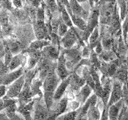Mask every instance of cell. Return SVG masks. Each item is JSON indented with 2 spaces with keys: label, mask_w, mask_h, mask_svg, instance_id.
Segmentation results:
<instances>
[{
  "label": "cell",
  "mask_w": 128,
  "mask_h": 120,
  "mask_svg": "<svg viewBox=\"0 0 128 120\" xmlns=\"http://www.w3.org/2000/svg\"><path fill=\"white\" fill-rule=\"evenodd\" d=\"M109 2H116V0H98V5L101 6L105 3H109Z\"/></svg>",
  "instance_id": "f907efd6"
},
{
  "label": "cell",
  "mask_w": 128,
  "mask_h": 120,
  "mask_svg": "<svg viewBox=\"0 0 128 120\" xmlns=\"http://www.w3.org/2000/svg\"><path fill=\"white\" fill-rule=\"evenodd\" d=\"M45 6L42 4V6H38L37 13H36V20H45Z\"/></svg>",
  "instance_id": "f35d334b"
},
{
  "label": "cell",
  "mask_w": 128,
  "mask_h": 120,
  "mask_svg": "<svg viewBox=\"0 0 128 120\" xmlns=\"http://www.w3.org/2000/svg\"><path fill=\"white\" fill-rule=\"evenodd\" d=\"M59 56V49L53 45H47L44 46L41 50V58L54 61Z\"/></svg>",
  "instance_id": "7c38bea8"
},
{
  "label": "cell",
  "mask_w": 128,
  "mask_h": 120,
  "mask_svg": "<svg viewBox=\"0 0 128 120\" xmlns=\"http://www.w3.org/2000/svg\"><path fill=\"white\" fill-rule=\"evenodd\" d=\"M77 1H78L79 3H82V2H86L87 0H77Z\"/></svg>",
  "instance_id": "db71d44e"
},
{
  "label": "cell",
  "mask_w": 128,
  "mask_h": 120,
  "mask_svg": "<svg viewBox=\"0 0 128 120\" xmlns=\"http://www.w3.org/2000/svg\"><path fill=\"white\" fill-rule=\"evenodd\" d=\"M74 120H87V117H86V115L77 114V117L75 118Z\"/></svg>",
  "instance_id": "f5cc1de1"
},
{
  "label": "cell",
  "mask_w": 128,
  "mask_h": 120,
  "mask_svg": "<svg viewBox=\"0 0 128 120\" xmlns=\"http://www.w3.org/2000/svg\"><path fill=\"white\" fill-rule=\"evenodd\" d=\"M0 120H10L4 112H0Z\"/></svg>",
  "instance_id": "816d5d0a"
},
{
  "label": "cell",
  "mask_w": 128,
  "mask_h": 120,
  "mask_svg": "<svg viewBox=\"0 0 128 120\" xmlns=\"http://www.w3.org/2000/svg\"><path fill=\"white\" fill-rule=\"evenodd\" d=\"M101 44L105 50H110L112 46H113V43H112V41L110 38H104L102 40Z\"/></svg>",
  "instance_id": "74e56055"
},
{
  "label": "cell",
  "mask_w": 128,
  "mask_h": 120,
  "mask_svg": "<svg viewBox=\"0 0 128 120\" xmlns=\"http://www.w3.org/2000/svg\"><path fill=\"white\" fill-rule=\"evenodd\" d=\"M83 47H84V48H83V50H82V52H81L82 57L85 58H89V57H90V50H91V49H90V47L86 46V45L84 46Z\"/></svg>",
  "instance_id": "b9f144b4"
},
{
  "label": "cell",
  "mask_w": 128,
  "mask_h": 120,
  "mask_svg": "<svg viewBox=\"0 0 128 120\" xmlns=\"http://www.w3.org/2000/svg\"><path fill=\"white\" fill-rule=\"evenodd\" d=\"M6 86L5 85H0V98H2V97L6 95Z\"/></svg>",
  "instance_id": "7dc6e473"
},
{
  "label": "cell",
  "mask_w": 128,
  "mask_h": 120,
  "mask_svg": "<svg viewBox=\"0 0 128 120\" xmlns=\"http://www.w3.org/2000/svg\"><path fill=\"white\" fill-rule=\"evenodd\" d=\"M32 6L34 7H38L40 6V4L41 2H42V0H30Z\"/></svg>",
  "instance_id": "681fc988"
},
{
  "label": "cell",
  "mask_w": 128,
  "mask_h": 120,
  "mask_svg": "<svg viewBox=\"0 0 128 120\" xmlns=\"http://www.w3.org/2000/svg\"><path fill=\"white\" fill-rule=\"evenodd\" d=\"M122 84L120 82H118V80L114 79V81H112V89L110 91L109 100H108L106 106V108H108L112 104L117 102L122 98Z\"/></svg>",
  "instance_id": "52a82bcc"
},
{
  "label": "cell",
  "mask_w": 128,
  "mask_h": 120,
  "mask_svg": "<svg viewBox=\"0 0 128 120\" xmlns=\"http://www.w3.org/2000/svg\"><path fill=\"white\" fill-rule=\"evenodd\" d=\"M126 77H127L126 63L121 64L119 66L117 67L113 78L116 80H118L122 84H123V83H126Z\"/></svg>",
  "instance_id": "603a6c76"
},
{
  "label": "cell",
  "mask_w": 128,
  "mask_h": 120,
  "mask_svg": "<svg viewBox=\"0 0 128 120\" xmlns=\"http://www.w3.org/2000/svg\"><path fill=\"white\" fill-rule=\"evenodd\" d=\"M102 93L100 95V99L102 102V107H106L108 100L110 98V91L112 89V79L110 78H102Z\"/></svg>",
  "instance_id": "ba28073f"
},
{
  "label": "cell",
  "mask_w": 128,
  "mask_h": 120,
  "mask_svg": "<svg viewBox=\"0 0 128 120\" xmlns=\"http://www.w3.org/2000/svg\"><path fill=\"white\" fill-rule=\"evenodd\" d=\"M0 3H1V5L4 8H6L8 10L11 9V6H12L11 0H0Z\"/></svg>",
  "instance_id": "ee69618b"
},
{
  "label": "cell",
  "mask_w": 128,
  "mask_h": 120,
  "mask_svg": "<svg viewBox=\"0 0 128 120\" xmlns=\"http://www.w3.org/2000/svg\"><path fill=\"white\" fill-rule=\"evenodd\" d=\"M98 101V97L94 93L91 96H89L85 102H84L82 106H80L77 110V114H81V115H86V112L89 110V108L92 106H94L97 104Z\"/></svg>",
  "instance_id": "ac0fdd59"
},
{
  "label": "cell",
  "mask_w": 128,
  "mask_h": 120,
  "mask_svg": "<svg viewBox=\"0 0 128 120\" xmlns=\"http://www.w3.org/2000/svg\"><path fill=\"white\" fill-rule=\"evenodd\" d=\"M55 72L61 81L65 79L66 77H68L70 74V70L66 68V58L63 53L60 54L58 58V62L56 63V67H55Z\"/></svg>",
  "instance_id": "9c48e42d"
},
{
  "label": "cell",
  "mask_w": 128,
  "mask_h": 120,
  "mask_svg": "<svg viewBox=\"0 0 128 120\" xmlns=\"http://www.w3.org/2000/svg\"><path fill=\"white\" fill-rule=\"evenodd\" d=\"M12 57H13V54H12L10 50H9L6 44V45H5V58H4V63H3V65L6 67L8 68V66H9V64L10 62Z\"/></svg>",
  "instance_id": "d590c367"
},
{
  "label": "cell",
  "mask_w": 128,
  "mask_h": 120,
  "mask_svg": "<svg viewBox=\"0 0 128 120\" xmlns=\"http://www.w3.org/2000/svg\"><path fill=\"white\" fill-rule=\"evenodd\" d=\"M14 103H18V99L16 98H8L5 95L4 97L2 98H0V111L3 110L7 106H9L11 104Z\"/></svg>",
  "instance_id": "4dcf8cb0"
},
{
  "label": "cell",
  "mask_w": 128,
  "mask_h": 120,
  "mask_svg": "<svg viewBox=\"0 0 128 120\" xmlns=\"http://www.w3.org/2000/svg\"><path fill=\"white\" fill-rule=\"evenodd\" d=\"M70 80L69 86H70V90L72 92H78L80 90V88L86 83L84 79L78 76L74 71L70 74Z\"/></svg>",
  "instance_id": "d6986e66"
},
{
  "label": "cell",
  "mask_w": 128,
  "mask_h": 120,
  "mask_svg": "<svg viewBox=\"0 0 128 120\" xmlns=\"http://www.w3.org/2000/svg\"><path fill=\"white\" fill-rule=\"evenodd\" d=\"M84 81H85L86 84H87L88 86H89L92 90H94V82L93 78H92L91 75H90V73L89 71V69H88V66H85L83 68L82 70V77Z\"/></svg>",
  "instance_id": "83f0119b"
},
{
  "label": "cell",
  "mask_w": 128,
  "mask_h": 120,
  "mask_svg": "<svg viewBox=\"0 0 128 120\" xmlns=\"http://www.w3.org/2000/svg\"><path fill=\"white\" fill-rule=\"evenodd\" d=\"M98 57L101 60H103L104 62H109L114 60L116 58V54L114 51L111 50H104L102 51L101 53L98 54Z\"/></svg>",
  "instance_id": "f1b7e54d"
},
{
  "label": "cell",
  "mask_w": 128,
  "mask_h": 120,
  "mask_svg": "<svg viewBox=\"0 0 128 120\" xmlns=\"http://www.w3.org/2000/svg\"><path fill=\"white\" fill-rule=\"evenodd\" d=\"M78 42L81 43V46H85L81 38V36L78 32V28H75L74 26L69 28L66 33L62 38H60L59 40L60 45H62V46H63L65 49H70V48L73 47L74 44Z\"/></svg>",
  "instance_id": "7a4b0ae2"
},
{
  "label": "cell",
  "mask_w": 128,
  "mask_h": 120,
  "mask_svg": "<svg viewBox=\"0 0 128 120\" xmlns=\"http://www.w3.org/2000/svg\"><path fill=\"white\" fill-rule=\"evenodd\" d=\"M123 23L122 26V35H123V39H124V42L126 44V38H127V18L126 17L123 20Z\"/></svg>",
  "instance_id": "ab89813d"
},
{
  "label": "cell",
  "mask_w": 128,
  "mask_h": 120,
  "mask_svg": "<svg viewBox=\"0 0 128 120\" xmlns=\"http://www.w3.org/2000/svg\"><path fill=\"white\" fill-rule=\"evenodd\" d=\"M66 58V66L68 70L73 69L82 59L81 51L77 48H70L62 51Z\"/></svg>",
  "instance_id": "5b68a950"
},
{
  "label": "cell",
  "mask_w": 128,
  "mask_h": 120,
  "mask_svg": "<svg viewBox=\"0 0 128 120\" xmlns=\"http://www.w3.org/2000/svg\"><path fill=\"white\" fill-rule=\"evenodd\" d=\"M17 105L18 103H14L11 104L9 106L4 109V113H5L7 117L9 118L10 120H24L23 118L18 114L17 112Z\"/></svg>",
  "instance_id": "cb8c5ba5"
},
{
  "label": "cell",
  "mask_w": 128,
  "mask_h": 120,
  "mask_svg": "<svg viewBox=\"0 0 128 120\" xmlns=\"http://www.w3.org/2000/svg\"><path fill=\"white\" fill-rule=\"evenodd\" d=\"M12 5H14V7L16 8H22V0H11Z\"/></svg>",
  "instance_id": "bcb514c9"
},
{
  "label": "cell",
  "mask_w": 128,
  "mask_h": 120,
  "mask_svg": "<svg viewBox=\"0 0 128 120\" xmlns=\"http://www.w3.org/2000/svg\"><path fill=\"white\" fill-rule=\"evenodd\" d=\"M68 3H69V6L72 14L80 16L84 20L88 18V16H89L90 13H88L87 11L83 9L77 0H68Z\"/></svg>",
  "instance_id": "5bb4252c"
},
{
  "label": "cell",
  "mask_w": 128,
  "mask_h": 120,
  "mask_svg": "<svg viewBox=\"0 0 128 120\" xmlns=\"http://www.w3.org/2000/svg\"><path fill=\"white\" fill-rule=\"evenodd\" d=\"M99 7L98 6H96L94 7H92V10L90 14H89L88 16V22H86V29L82 31V34L81 35V38L82 41H86L89 38L90 34H91V32L94 30L95 27L98 26V20H99Z\"/></svg>",
  "instance_id": "277c9868"
},
{
  "label": "cell",
  "mask_w": 128,
  "mask_h": 120,
  "mask_svg": "<svg viewBox=\"0 0 128 120\" xmlns=\"http://www.w3.org/2000/svg\"><path fill=\"white\" fill-rule=\"evenodd\" d=\"M7 46L9 50L12 53V54H17L18 52H19L20 50V45L19 43L14 41H9L7 43Z\"/></svg>",
  "instance_id": "836d02e7"
},
{
  "label": "cell",
  "mask_w": 128,
  "mask_h": 120,
  "mask_svg": "<svg viewBox=\"0 0 128 120\" xmlns=\"http://www.w3.org/2000/svg\"><path fill=\"white\" fill-rule=\"evenodd\" d=\"M79 106H80V103L77 101H73L70 104V107L71 110H76Z\"/></svg>",
  "instance_id": "c3c4849f"
},
{
  "label": "cell",
  "mask_w": 128,
  "mask_h": 120,
  "mask_svg": "<svg viewBox=\"0 0 128 120\" xmlns=\"http://www.w3.org/2000/svg\"><path fill=\"white\" fill-rule=\"evenodd\" d=\"M50 42L49 40L46 39H37L36 41L33 42L30 45V47L26 50V52H29L31 50H38L40 49H42L44 46H46L47 45H50Z\"/></svg>",
  "instance_id": "d4e9b609"
},
{
  "label": "cell",
  "mask_w": 128,
  "mask_h": 120,
  "mask_svg": "<svg viewBox=\"0 0 128 120\" xmlns=\"http://www.w3.org/2000/svg\"><path fill=\"white\" fill-rule=\"evenodd\" d=\"M56 64L51 67L46 78L42 81V97L44 98V102L46 106L50 109L53 103L54 93L59 82H61L55 72Z\"/></svg>",
  "instance_id": "6da1fadb"
},
{
  "label": "cell",
  "mask_w": 128,
  "mask_h": 120,
  "mask_svg": "<svg viewBox=\"0 0 128 120\" xmlns=\"http://www.w3.org/2000/svg\"><path fill=\"white\" fill-rule=\"evenodd\" d=\"M68 29H69V27H68L62 21H61L58 26V29H57V35L59 38H62V36L67 32Z\"/></svg>",
  "instance_id": "e575fe53"
},
{
  "label": "cell",
  "mask_w": 128,
  "mask_h": 120,
  "mask_svg": "<svg viewBox=\"0 0 128 120\" xmlns=\"http://www.w3.org/2000/svg\"><path fill=\"white\" fill-rule=\"evenodd\" d=\"M94 48V53L97 55H98L102 51V44H101V41H100L99 39L98 40V42L95 44Z\"/></svg>",
  "instance_id": "7bdbcfd3"
},
{
  "label": "cell",
  "mask_w": 128,
  "mask_h": 120,
  "mask_svg": "<svg viewBox=\"0 0 128 120\" xmlns=\"http://www.w3.org/2000/svg\"><path fill=\"white\" fill-rule=\"evenodd\" d=\"M102 112L101 113V117H100L99 120H109L108 118V112H107V108L106 107H102Z\"/></svg>",
  "instance_id": "f6af8a7d"
},
{
  "label": "cell",
  "mask_w": 128,
  "mask_h": 120,
  "mask_svg": "<svg viewBox=\"0 0 128 120\" xmlns=\"http://www.w3.org/2000/svg\"><path fill=\"white\" fill-rule=\"evenodd\" d=\"M124 104H125V102H124V100L122 98L119 101L112 104V105H110L107 108L108 118H109V120H118L120 110H121L122 106Z\"/></svg>",
  "instance_id": "e0dca14e"
},
{
  "label": "cell",
  "mask_w": 128,
  "mask_h": 120,
  "mask_svg": "<svg viewBox=\"0 0 128 120\" xmlns=\"http://www.w3.org/2000/svg\"><path fill=\"white\" fill-rule=\"evenodd\" d=\"M91 92H92V89L86 83L80 88V90L77 92V94L75 95L76 101L80 103V106H82L85 102L86 100L89 98Z\"/></svg>",
  "instance_id": "44dd1931"
},
{
  "label": "cell",
  "mask_w": 128,
  "mask_h": 120,
  "mask_svg": "<svg viewBox=\"0 0 128 120\" xmlns=\"http://www.w3.org/2000/svg\"><path fill=\"white\" fill-rule=\"evenodd\" d=\"M34 100L26 104H18L17 105V112L21 114L24 120H32V112L34 110Z\"/></svg>",
  "instance_id": "8fae6325"
},
{
  "label": "cell",
  "mask_w": 128,
  "mask_h": 120,
  "mask_svg": "<svg viewBox=\"0 0 128 120\" xmlns=\"http://www.w3.org/2000/svg\"><path fill=\"white\" fill-rule=\"evenodd\" d=\"M68 105V96L63 95L58 101L53 102L50 109L53 110L56 114L58 115L65 113Z\"/></svg>",
  "instance_id": "9a60e30c"
},
{
  "label": "cell",
  "mask_w": 128,
  "mask_h": 120,
  "mask_svg": "<svg viewBox=\"0 0 128 120\" xmlns=\"http://www.w3.org/2000/svg\"><path fill=\"white\" fill-rule=\"evenodd\" d=\"M70 80V77L69 75L65 79L62 80V81L59 82V85H58V86L56 88V90L54 93V96H53L54 102L58 101V100H59L64 95V94H65V92L67 89V87L69 86Z\"/></svg>",
  "instance_id": "2e32d148"
},
{
  "label": "cell",
  "mask_w": 128,
  "mask_h": 120,
  "mask_svg": "<svg viewBox=\"0 0 128 120\" xmlns=\"http://www.w3.org/2000/svg\"><path fill=\"white\" fill-rule=\"evenodd\" d=\"M77 117V110H71L57 116L55 120H74Z\"/></svg>",
  "instance_id": "d6a6232c"
},
{
  "label": "cell",
  "mask_w": 128,
  "mask_h": 120,
  "mask_svg": "<svg viewBox=\"0 0 128 120\" xmlns=\"http://www.w3.org/2000/svg\"><path fill=\"white\" fill-rule=\"evenodd\" d=\"M32 120H55L58 116L53 110L48 109L46 105L40 102V100L34 102Z\"/></svg>",
  "instance_id": "3957f363"
},
{
  "label": "cell",
  "mask_w": 128,
  "mask_h": 120,
  "mask_svg": "<svg viewBox=\"0 0 128 120\" xmlns=\"http://www.w3.org/2000/svg\"><path fill=\"white\" fill-rule=\"evenodd\" d=\"M71 22L73 23V26H75L76 28H78V30L83 31L86 27V20H84L80 16L75 15V14H71L70 15Z\"/></svg>",
  "instance_id": "4316f807"
},
{
  "label": "cell",
  "mask_w": 128,
  "mask_h": 120,
  "mask_svg": "<svg viewBox=\"0 0 128 120\" xmlns=\"http://www.w3.org/2000/svg\"><path fill=\"white\" fill-rule=\"evenodd\" d=\"M93 1H94V3H98V0H93Z\"/></svg>",
  "instance_id": "11a10c76"
},
{
  "label": "cell",
  "mask_w": 128,
  "mask_h": 120,
  "mask_svg": "<svg viewBox=\"0 0 128 120\" xmlns=\"http://www.w3.org/2000/svg\"><path fill=\"white\" fill-rule=\"evenodd\" d=\"M25 79H24V74L21 75L18 78H17L12 83H10L6 90V96L8 98H16L19 94L20 91L22 90Z\"/></svg>",
  "instance_id": "8992f818"
},
{
  "label": "cell",
  "mask_w": 128,
  "mask_h": 120,
  "mask_svg": "<svg viewBox=\"0 0 128 120\" xmlns=\"http://www.w3.org/2000/svg\"><path fill=\"white\" fill-rule=\"evenodd\" d=\"M60 11H61V19H62V21L66 24V25L70 28L72 26H73V23H72L71 22V18H70V16L69 14V13L67 12L66 9V7L65 6H62L61 9H60Z\"/></svg>",
  "instance_id": "f546056e"
},
{
  "label": "cell",
  "mask_w": 128,
  "mask_h": 120,
  "mask_svg": "<svg viewBox=\"0 0 128 120\" xmlns=\"http://www.w3.org/2000/svg\"><path fill=\"white\" fill-rule=\"evenodd\" d=\"M118 5L119 7V18L120 22H122L126 17V2L125 0H118Z\"/></svg>",
  "instance_id": "1f68e13d"
},
{
  "label": "cell",
  "mask_w": 128,
  "mask_h": 120,
  "mask_svg": "<svg viewBox=\"0 0 128 120\" xmlns=\"http://www.w3.org/2000/svg\"><path fill=\"white\" fill-rule=\"evenodd\" d=\"M87 120H99L101 117V112L99 110L98 105L96 104L89 108L86 112Z\"/></svg>",
  "instance_id": "484cf974"
},
{
  "label": "cell",
  "mask_w": 128,
  "mask_h": 120,
  "mask_svg": "<svg viewBox=\"0 0 128 120\" xmlns=\"http://www.w3.org/2000/svg\"><path fill=\"white\" fill-rule=\"evenodd\" d=\"M24 72L25 71L23 70V66H20L16 70L10 71V73L6 74L4 77H2L1 80V85L9 86L10 83H12L17 78H18L20 76L22 75Z\"/></svg>",
  "instance_id": "4fadbf2b"
},
{
  "label": "cell",
  "mask_w": 128,
  "mask_h": 120,
  "mask_svg": "<svg viewBox=\"0 0 128 120\" xmlns=\"http://www.w3.org/2000/svg\"><path fill=\"white\" fill-rule=\"evenodd\" d=\"M42 85V81L39 78L33 79L30 84V92L32 98L34 97H38V99H41L42 97V90L41 86Z\"/></svg>",
  "instance_id": "7402d4cb"
},
{
  "label": "cell",
  "mask_w": 128,
  "mask_h": 120,
  "mask_svg": "<svg viewBox=\"0 0 128 120\" xmlns=\"http://www.w3.org/2000/svg\"><path fill=\"white\" fill-rule=\"evenodd\" d=\"M26 62V57L25 54H19L13 56L10 60V62L8 66V70L12 71L16 70L20 66H23Z\"/></svg>",
  "instance_id": "ffe728a7"
},
{
  "label": "cell",
  "mask_w": 128,
  "mask_h": 120,
  "mask_svg": "<svg viewBox=\"0 0 128 120\" xmlns=\"http://www.w3.org/2000/svg\"><path fill=\"white\" fill-rule=\"evenodd\" d=\"M122 99L124 100V102H125V104L127 105V88H126V83H123L122 84Z\"/></svg>",
  "instance_id": "60d3db41"
},
{
  "label": "cell",
  "mask_w": 128,
  "mask_h": 120,
  "mask_svg": "<svg viewBox=\"0 0 128 120\" xmlns=\"http://www.w3.org/2000/svg\"><path fill=\"white\" fill-rule=\"evenodd\" d=\"M34 31L37 39H49V32L45 23V20H36L34 23Z\"/></svg>",
  "instance_id": "30bf717a"
},
{
  "label": "cell",
  "mask_w": 128,
  "mask_h": 120,
  "mask_svg": "<svg viewBox=\"0 0 128 120\" xmlns=\"http://www.w3.org/2000/svg\"><path fill=\"white\" fill-rule=\"evenodd\" d=\"M46 6L47 7V9L50 12H53V13H54L55 11H57L58 10L56 0H46Z\"/></svg>",
  "instance_id": "8d00e7d4"
}]
</instances>
